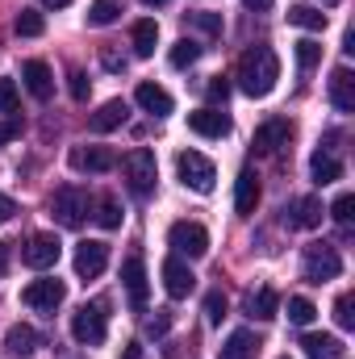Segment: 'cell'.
<instances>
[{"label": "cell", "mask_w": 355, "mask_h": 359, "mask_svg": "<svg viewBox=\"0 0 355 359\" xmlns=\"http://www.w3.org/2000/svg\"><path fill=\"white\" fill-rule=\"evenodd\" d=\"M96 222H100L105 230H117V226H121V205H117L113 196H100V205H96Z\"/></svg>", "instance_id": "d6a6232c"}, {"label": "cell", "mask_w": 355, "mask_h": 359, "mask_svg": "<svg viewBox=\"0 0 355 359\" xmlns=\"http://www.w3.org/2000/svg\"><path fill=\"white\" fill-rule=\"evenodd\" d=\"M121 17V4L117 0H96L88 8V25H113Z\"/></svg>", "instance_id": "f546056e"}, {"label": "cell", "mask_w": 355, "mask_h": 359, "mask_svg": "<svg viewBox=\"0 0 355 359\" xmlns=\"http://www.w3.org/2000/svg\"><path fill=\"white\" fill-rule=\"evenodd\" d=\"M335 322H339L343 330H351V326H355V313H351V292H343V297L335 301Z\"/></svg>", "instance_id": "74e56055"}, {"label": "cell", "mask_w": 355, "mask_h": 359, "mask_svg": "<svg viewBox=\"0 0 355 359\" xmlns=\"http://www.w3.org/2000/svg\"><path fill=\"white\" fill-rule=\"evenodd\" d=\"M121 284H126L130 305L142 313V309H147V268H142V259H138V255H130V259L121 264Z\"/></svg>", "instance_id": "7c38bea8"}, {"label": "cell", "mask_w": 355, "mask_h": 359, "mask_svg": "<svg viewBox=\"0 0 355 359\" xmlns=\"http://www.w3.org/2000/svg\"><path fill=\"white\" fill-rule=\"evenodd\" d=\"M309 176L318 180V184H335V180L343 176V163H339L335 147H318V151H314V159H309Z\"/></svg>", "instance_id": "d6986e66"}, {"label": "cell", "mask_w": 355, "mask_h": 359, "mask_svg": "<svg viewBox=\"0 0 355 359\" xmlns=\"http://www.w3.org/2000/svg\"><path fill=\"white\" fill-rule=\"evenodd\" d=\"M168 247H172L176 255L201 259V255H209V230L196 226V222H176V226L168 230Z\"/></svg>", "instance_id": "52a82bcc"}, {"label": "cell", "mask_w": 355, "mask_h": 359, "mask_svg": "<svg viewBox=\"0 0 355 359\" xmlns=\"http://www.w3.org/2000/svg\"><path fill=\"white\" fill-rule=\"evenodd\" d=\"M13 213H17V205H13V201H8V196H4V192H0V222H8V217H13Z\"/></svg>", "instance_id": "ee69618b"}, {"label": "cell", "mask_w": 355, "mask_h": 359, "mask_svg": "<svg viewBox=\"0 0 355 359\" xmlns=\"http://www.w3.org/2000/svg\"><path fill=\"white\" fill-rule=\"evenodd\" d=\"M21 80H25V88L34 100H51L55 96V76H51V67L42 63V59H29L25 67H21Z\"/></svg>", "instance_id": "9a60e30c"}, {"label": "cell", "mask_w": 355, "mask_h": 359, "mask_svg": "<svg viewBox=\"0 0 355 359\" xmlns=\"http://www.w3.org/2000/svg\"><path fill=\"white\" fill-rule=\"evenodd\" d=\"M188 130L201 134V138H226L230 134V117L222 109H196V113H188Z\"/></svg>", "instance_id": "4fadbf2b"}, {"label": "cell", "mask_w": 355, "mask_h": 359, "mask_svg": "<svg viewBox=\"0 0 355 359\" xmlns=\"http://www.w3.org/2000/svg\"><path fill=\"white\" fill-rule=\"evenodd\" d=\"M168 326H172V313L168 309H155V318L147 322V334H168Z\"/></svg>", "instance_id": "ab89813d"}, {"label": "cell", "mask_w": 355, "mask_h": 359, "mask_svg": "<svg viewBox=\"0 0 355 359\" xmlns=\"http://www.w3.org/2000/svg\"><path fill=\"white\" fill-rule=\"evenodd\" d=\"M59 255H63V243H59L55 234H34V238L25 243V251H21L25 268H34V271L55 268V264H59Z\"/></svg>", "instance_id": "9c48e42d"}, {"label": "cell", "mask_w": 355, "mask_h": 359, "mask_svg": "<svg viewBox=\"0 0 355 359\" xmlns=\"http://www.w3.org/2000/svg\"><path fill=\"white\" fill-rule=\"evenodd\" d=\"M121 172H126V184H130L134 196H147V192L155 188V180H159V163H155V155H151L147 147H134V151L121 159Z\"/></svg>", "instance_id": "277c9868"}, {"label": "cell", "mask_w": 355, "mask_h": 359, "mask_svg": "<svg viewBox=\"0 0 355 359\" xmlns=\"http://www.w3.org/2000/svg\"><path fill=\"white\" fill-rule=\"evenodd\" d=\"M67 80H72V96H76V100H88V76H84V72H72Z\"/></svg>", "instance_id": "60d3db41"}, {"label": "cell", "mask_w": 355, "mask_h": 359, "mask_svg": "<svg viewBox=\"0 0 355 359\" xmlns=\"http://www.w3.org/2000/svg\"><path fill=\"white\" fill-rule=\"evenodd\" d=\"M293 138V126L284 121V117H276V121H264L260 130H255V138H251V147L260 151V155H276L284 142Z\"/></svg>", "instance_id": "5bb4252c"}, {"label": "cell", "mask_w": 355, "mask_h": 359, "mask_svg": "<svg viewBox=\"0 0 355 359\" xmlns=\"http://www.w3.org/2000/svg\"><path fill=\"white\" fill-rule=\"evenodd\" d=\"M318 63H322V46H318L314 38H301V42H297V67L309 72V67H318Z\"/></svg>", "instance_id": "1f68e13d"}, {"label": "cell", "mask_w": 355, "mask_h": 359, "mask_svg": "<svg viewBox=\"0 0 355 359\" xmlns=\"http://www.w3.org/2000/svg\"><path fill=\"white\" fill-rule=\"evenodd\" d=\"M330 100H335L339 113H355V76L347 67H339V72L330 76Z\"/></svg>", "instance_id": "7402d4cb"}, {"label": "cell", "mask_w": 355, "mask_h": 359, "mask_svg": "<svg viewBox=\"0 0 355 359\" xmlns=\"http://www.w3.org/2000/svg\"><path fill=\"white\" fill-rule=\"evenodd\" d=\"M247 8H255V13H264V8H272V0H243Z\"/></svg>", "instance_id": "bcb514c9"}, {"label": "cell", "mask_w": 355, "mask_h": 359, "mask_svg": "<svg viewBox=\"0 0 355 359\" xmlns=\"http://www.w3.org/2000/svg\"><path fill=\"white\" fill-rule=\"evenodd\" d=\"M351 209H355V196L351 192H339L335 205H330V217H335L339 226H351Z\"/></svg>", "instance_id": "e575fe53"}, {"label": "cell", "mask_w": 355, "mask_h": 359, "mask_svg": "<svg viewBox=\"0 0 355 359\" xmlns=\"http://www.w3.org/2000/svg\"><path fill=\"white\" fill-rule=\"evenodd\" d=\"M255 205H260V180H255V172H239V180H234V209L243 217H251Z\"/></svg>", "instance_id": "ffe728a7"}, {"label": "cell", "mask_w": 355, "mask_h": 359, "mask_svg": "<svg viewBox=\"0 0 355 359\" xmlns=\"http://www.w3.org/2000/svg\"><path fill=\"white\" fill-rule=\"evenodd\" d=\"M176 176L184 188H192V192H213V180H217V172H213V163L201 155V151H180L176 155Z\"/></svg>", "instance_id": "8992f818"}, {"label": "cell", "mask_w": 355, "mask_h": 359, "mask_svg": "<svg viewBox=\"0 0 355 359\" xmlns=\"http://www.w3.org/2000/svg\"><path fill=\"white\" fill-rule=\"evenodd\" d=\"M4 347H8V355L13 359H29L38 351V330L34 326H8V334H4Z\"/></svg>", "instance_id": "44dd1931"}, {"label": "cell", "mask_w": 355, "mask_h": 359, "mask_svg": "<svg viewBox=\"0 0 355 359\" xmlns=\"http://www.w3.org/2000/svg\"><path fill=\"white\" fill-rule=\"evenodd\" d=\"M163 288H168V297L172 301H184L192 288H196V276H192V268L184 264V259H163Z\"/></svg>", "instance_id": "8fae6325"}, {"label": "cell", "mask_w": 355, "mask_h": 359, "mask_svg": "<svg viewBox=\"0 0 355 359\" xmlns=\"http://www.w3.org/2000/svg\"><path fill=\"white\" fill-rule=\"evenodd\" d=\"M339 271H343V259H339V251L330 243H309L305 247V255H301V280L305 284H326Z\"/></svg>", "instance_id": "3957f363"}, {"label": "cell", "mask_w": 355, "mask_h": 359, "mask_svg": "<svg viewBox=\"0 0 355 359\" xmlns=\"http://www.w3.org/2000/svg\"><path fill=\"white\" fill-rule=\"evenodd\" d=\"M314 318H318L314 301H305V297H293V301H288V322H293V326H309Z\"/></svg>", "instance_id": "836d02e7"}, {"label": "cell", "mask_w": 355, "mask_h": 359, "mask_svg": "<svg viewBox=\"0 0 355 359\" xmlns=\"http://www.w3.org/2000/svg\"><path fill=\"white\" fill-rule=\"evenodd\" d=\"M280 359H288V355H280Z\"/></svg>", "instance_id": "f907efd6"}, {"label": "cell", "mask_w": 355, "mask_h": 359, "mask_svg": "<svg viewBox=\"0 0 355 359\" xmlns=\"http://www.w3.org/2000/svg\"><path fill=\"white\" fill-rule=\"evenodd\" d=\"M280 80V59L272 46H251L243 59H239V88L247 96H267Z\"/></svg>", "instance_id": "6da1fadb"}, {"label": "cell", "mask_w": 355, "mask_h": 359, "mask_svg": "<svg viewBox=\"0 0 355 359\" xmlns=\"http://www.w3.org/2000/svg\"><path fill=\"white\" fill-rule=\"evenodd\" d=\"M42 4H46V8H67L72 0H42Z\"/></svg>", "instance_id": "7dc6e473"}, {"label": "cell", "mask_w": 355, "mask_h": 359, "mask_svg": "<svg viewBox=\"0 0 355 359\" xmlns=\"http://www.w3.org/2000/svg\"><path fill=\"white\" fill-rule=\"evenodd\" d=\"M21 301L29 309H42V313H55L63 301H67V284L63 280H34L21 288Z\"/></svg>", "instance_id": "ba28073f"}, {"label": "cell", "mask_w": 355, "mask_h": 359, "mask_svg": "<svg viewBox=\"0 0 355 359\" xmlns=\"http://www.w3.org/2000/svg\"><path fill=\"white\" fill-rule=\"evenodd\" d=\"M42 29H46L42 13H34V8H21V13H17V34H21V38H38Z\"/></svg>", "instance_id": "4dcf8cb0"}, {"label": "cell", "mask_w": 355, "mask_h": 359, "mask_svg": "<svg viewBox=\"0 0 355 359\" xmlns=\"http://www.w3.org/2000/svg\"><path fill=\"white\" fill-rule=\"evenodd\" d=\"M105 334H109L105 301H92V305H84V309H76V313H72V339H76L80 347H100V343H105Z\"/></svg>", "instance_id": "5b68a950"}, {"label": "cell", "mask_w": 355, "mask_h": 359, "mask_svg": "<svg viewBox=\"0 0 355 359\" xmlns=\"http://www.w3.org/2000/svg\"><path fill=\"white\" fill-rule=\"evenodd\" d=\"M188 21H192L196 29H205V34H222V17H217V13H192Z\"/></svg>", "instance_id": "f35d334b"}, {"label": "cell", "mask_w": 355, "mask_h": 359, "mask_svg": "<svg viewBox=\"0 0 355 359\" xmlns=\"http://www.w3.org/2000/svg\"><path fill=\"white\" fill-rule=\"evenodd\" d=\"M88 209H92V196H88V188H80V184H63V188L55 192V201H51L55 222H59V226H67V230L84 226Z\"/></svg>", "instance_id": "7a4b0ae2"}, {"label": "cell", "mask_w": 355, "mask_h": 359, "mask_svg": "<svg viewBox=\"0 0 355 359\" xmlns=\"http://www.w3.org/2000/svg\"><path fill=\"white\" fill-rule=\"evenodd\" d=\"M126 117H130V104H126V100H105V104L88 117V126L96 130V134H109V130L126 126Z\"/></svg>", "instance_id": "e0dca14e"}, {"label": "cell", "mask_w": 355, "mask_h": 359, "mask_svg": "<svg viewBox=\"0 0 355 359\" xmlns=\"http://www.w3.org/2000/svg\"><path fill=\"white\" fill-rule=\"evenodd\" d=\"M288 25L322 34V29H326V13H322V8H314V4H293V8H288Z\"/></svg>", "instance_id": "484cf974"}, {"label": "cell", "mask_w": 355, "mask_h": 359, "mask_svg": "<svg viewBox=\"0 0 355 359\" xmlns=\"http://www.w3.org/2000/svg\"><path fill=\"white\" fill-rule=\"evenodd\" d=\"M17 100H21V92L13 80H0V113L8 117V113H17Z\"/></svg>", "instance_id": "d590c367"}, {"label": "cell", "mask_w": 355, "mask_h": 359, "mask_svg": "<svg viewBox=\"0 0 355 359\" xmlns=\"http://www.w3.org/2000/svg\"><path fill=\"white\" fill-rule=\"evenodd\" d=\"M276 309H280L276 288H260V292H251V297H247V313H251V318H260V322H272V318H276Z\"/></svg>", "instance_id": "4316f807"}, {"label": "cell", "mask_w": 355, "mask_h": 359, "mask_svg": "<svg viewBox=\"0 0 355 359\" xmlns=\"http://www.w3.org/2000/svg\"><path fill=\"white\" fill-rule=\"evenodd\" d=\"M72 264H76V276H80V280H96L100 271L109 268V247H105L100 238H84V243L76 247Z\"/></svg>", "instance_id": "30bf717a"}, {"label": "cell", "mask_w": 355, "mask_h": 359, "mask_svg": "<svg viewBox=\"0 0 355 359\" xmlns=\"http://www.w3.org/2000/svg\"><path fill=\"white\" fill-rule=\"evenodd\" d=\"M17 134H21V126H17V121H4V126H0V147H4V142H13Z\"/></svg>", "instance_id": "7bdbcfd3"}, {"label": "cell", "mask_w": 355, "mask_h": 359, "mask_svg": "<svg viewBox=\"0 0 355 359\" xmlns=\"http://www.w3.org/2000/svg\"><path fill=\"white\" fill-rule=\"evenodd\" d=\"M196 59H201V46H196L192 38H180L176 46H172V55H168V63H172V67H180V72H184V67H192Z\"/></svg>", "instance_id": "f1b7e54d"}, {"label": "cell", "mask_w": 355, "mask_h": 359, "mask_svg": "<svg viewBox=\"0 0 355 359\" xmlns=\"http://www.w3.org/2000/svg\"><path fill=\"white\" fill-rule=\"evenodd\" d=\"M142 4H151V8H155V4H163V0H142Z\"/></svg>", "instance_id": "c3c4849f"}, {"label": "cell", "mask_w": 355, "mask_h": 359, "mask_svg": "<svg viewBox=\"0 0 355 359\" xmlns=\"http://www.w3.org/2000/svg\"><path fill=\"white\" fill-rule=\"evenodd\" d=\"M134 100H138V109H147L155 117H168L172 113V96H168V88H159V84H138Z\"/></svg>", "instance_id": "603a6c76"}, {"label": "cell", "mask_w": 355, "mask_h": 359, "mask_svg": "<svg viewBox=\"0 0 355 359\" xmlns=\"http://www.w3.org/2000/svg\"><path fill=\"white\" fill-rule=\"evenodd\" d=\"M284 222L297 226V230H314V226H322V201H318V196H301V201L284 213Z\"/></svg>", "instance_id": "ac0fdd59"}, {"label": "cell", "mask_w": 355, "mask_h": 359, "mask_svg": "<svg viewBox=\"0 0 355 359\" xmlns=\"http://www.w3.org/2000/svg\"><path fill=\"white\" fill-rule=\"evenodd\" d=\"M209 100H222V104H226V96H230V84H226V80H222V76H217V80H209Z\"/></svg>", "instance_id": "b9f144b4"}, {"label": "cell", "mask_w": 355, "mask_h": 359, "mask_svg": "<svg viewBox=\"0 0 355 359\" xmlns=\"http://www.w3.org/2000/svg\"><path fill=\"white\" fill-rule=\"evenodd\" d=\"M205 318H209V326H217V322L226 318V297H222V292H209V297H205Z\"/></svg>", "instance_id": "8d00e7d4"}, {"label": "cell", "mask_w": 355, "mask_h": 359, "mask_svg": "<svg viewBox=\"0 0 355 359\" xmlns=\"http://www.w3.org/2000/svg\"><path fill=\"white\" fill-rule=\"evenodd\" d=\"M72 168H76V172H113V168H117V155H113L109 147H88V151L76 147V151H72Z\"/></svg>", "instance_id": "2e32d148"}, {"label": "cell", "mask_w": 355, "mask_h": 359, "mask_svg": "<svg viewBox=\"0 0 355 359\" xmlns=\"http://www.w3.org/2000/svg\"><path fill=\"white\" fill-rule=\"evenodd\" d=\"M8 271V243H0V276Z\"/></svg>", "instance_id": "f6af8a7d"}, {"label": "cell", "mask_w": 355, "mask_h": 359, "mask_svg": "<svg viewBox=\"0 0 355 359\" xmlns=\"http://www.w3.org/2000/svg\"><path fill=\"white\" fill-rule=\"evenodd\" d=\"M155 46H159V25H155V21H138V25H134V55H138V59H151Z\"/></svg>", "instance_id": "83f0119b"}, {"label": "cell", "mask_w": 355, "mask_h": 359, "mask_svg": "<svg viewBox=\"0 0 355 359\" xmlns=\"http://www.w3.org/2000/svg\"><path fill=\"white\" fill-rule=\"evenodd\" d=\"M260 355V339L251 330H234L222 347V359H255Z\"/></svg>", "instance_id": "d4e9b609"}, {"label": "cell", "mask_w": 355, "mask_h": 359, "mask_svg": "<svg viewBox=\"0 0 355 359\" xmlns=\"http://www.w3.org/2000/svg\"><path fill=\"white\" fill-rule=\"evenodd\" d=\"M322 4H339V0H322Z\"/></svg>", "instance_id": "681fc988"}, {"label": "cell", "mask_w": 355, "mask_h": 359, "mask_svg": "<svg viewBox=\"0 0 355 359\" xmlns=\"http://www.w3.org/2000/svg\"><path fill=\"white\" fill-rule=\"evenodd\" d=\"M301 347H305V355L309 359H343V343L335 339V334H301Z\"/></svg>", "instance_id": "cb8c5ba5"}]
</instances>
